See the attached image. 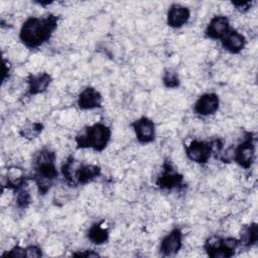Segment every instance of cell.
<instances>
[{"instance_id":"6da1fadb","label":"cell","mask_w":258,"mask_h":258,"mask_svg":"<svg viewBox=\"0 0 258 258\" xmlns=\"http://www.w3.org/2000/svg\"><path fill=\"white\" fill-rule=\"evenodd\" d=\"M57 25V17L49 14L44 17H29L21 26L19 38L29 48H36L47 41Z\"/></svg>"},{"instance_id":"7a4b0ae2","label":"cell","mask_w":258,"mask_h":258,"mask_svg":"<svg viewBox=\"0 0 258 258\" xmlns=\"http://www.w3.org/2000/svg\"><path fill=\"white\" fill-rule=\"evenodd\" d=\"M33 169L31 178L35 180L39 194L45 195L57 177L54 152L47 148L39 150L33 159Z\"/></svg>"},{"instance_id":"3957f363","label":"cell","mask_w":258,"mask_h":258,"mask_svg":"<svg viewBox=\"0 0 258 258\" xmlns=\"http://www.w3.org/2000/svg\"><path fill=\"white\" fill-rule=\"evenodd\" d=\"M111 138V130L102 123L94 124L84 129L77 135L76 142L79 148H92L96 151H102L107 146Z\"/></svg>"},{"instance_id":"277c9868","label":"cell","mask_w":258,"mask_h":258,"mask_svg":"<svg viewBox=\"0 0 258 258\" xmlns=\"http://www.w3.org/2000/svg\"><path fill=\"white\" fill-rule=\"evenodd\" d=\"M239 245V239L212 236L207 239L204 247L210 257L228 258L235 254V251Z\"/></svg>"},{"instance_id":"5b68a950","label":"cell","mask_w":258,"mask_h":258,"mask_svg":"<svg viewBox=\"0 0 258 258\" xmlns=\"http://www.w3.org/2000/svg\"><path fill=\"white\" fill-rule=\"evenodd\" d=\"M234 160L244 168H250L255 160V142L252 133H246L244 140L234 149Z\"/></svg>"},{"instance_id":"8992f818","label":"cell","mask_w":258,"mask_h":258,"mask_svg":"<svg viewBox=\"0 0 258 258\" xmlns=\"http://www.w3.org/2000/svg\"><path fill=\"white\" fill-rule=\"evenodd\" d=\"M185 153L187 157L198 163H206L213 154L212 144L207 141L194 140L185 146Z\"/></svg>"},{"instance_id":"52a82bcc","label":"cell","mask_w":258,"mask_h":258,"mask_svg":"<svg viewBox=\"0 0 258 258\" xmlns=\"http://www.w3.org/2000/svg\"><path fill=\"white\" fill-rule=\"evenodd\" d=\"M182 180L183 176L179 174L177 171H175L169 162H165L163 164L162 173L156 180V184L160 188L172 189L181 186Z\"/></svg>"},{"instance_id":"ba28073f","label":"cell","mask_w":258,"mask_h":258,"mask_svg":"<svg viewBox=\"0 0 258 258\" xmlns=\"http://www.w3.org/2000/svg\"><path fill=\"white\" fill-rule=\"evenodd\" d=\"M131 126L140 143H149L153 141L155 137V125L153 121L146 117H141L134 121Z\"/></svg>"},{"instance_id":"9c48e42d","label":"cell","mask_w":258,"mask_h":258,"mask_svg":"<svg viewBox=\"0 0 258 258\" xmlns=\"http://www.w3.org/2000/svg\"><path fill=\"white\" fill-rule=\"evenodd\" d=\"M182 245V234L177 228L170 231L161 241L160 251L165 256L175 255L181 248Z\"/></svg>"},{"instance_id":"30bf717a","label":"cell","mask_w":258,"mask_h":258,"mask_svg":"<svg viewBox=\"0 0 258 258\" xmlns=\"http://www.w3.org/2000/svg\"><path fill=\"white\" fill-rule=\"evenodd\" d=\"M219 97L214 93H209L201 96L194 105V110L201 116L214 114L219 108Z\"/></svg>"},{"instance_id":"8fae6325","label":"cell","mask_w":258,"mask_h":258,"mask_svg":"<svg viewBox=\"0 0 258 258\" xmlns=\"http://www.w3.org/2000/svg\"><path fill=\"white\" fill-rule=\"evenodd\" d=\"M230 22L226 16H215L211 19L207 26L206 34L213 39H222L226 33L230 30Z\"/></svg>"},{"instance_id":"7c38bea8","label":"cell","mask_w":258,"mask_h":258,"mask_svg":"<svg viewBox=\"0 0 258 258\" xmlns=\"http://www.w3.org/2000/svg\"><path fill=\"white\" fill-rule=\"evenodd\" d=\"M78 105L84 110L100 108L102 106V96L96 89L88 87L81 92L78 99Z\"/></svg>"},{"instance_id":"4fadbf2b","label":"cell","mask_w":258,"mask_h":258,"mask_svg":"<svg viewBox=\"0 0 258 258\" xmlns=\"http://www.w3.org/2000/svg\"><path fill=\"white\" fill-rule=\"evenodd\" d=\"M189 16L190 12L187 7L180 4H172L167 12V24L170 27L178 28L187 22Z\"/></svg>"},{"instance_id":"5bb4252c","label":"cell","mask_w":258,"mask_h":258,"mask_svg":"<svg viewBox=\"0 0 258 258\" xmlns=\"http://www.w3.org/2000/svg\"><path fill=\"white\" fill-rule=\"evenodd\" d=\"M223 47L228 50L231 53H238L240 52L245 44H246V39L244 35L237 30L230 29L226 35L221 39Z\"/></svg>"},{"instance_id":"9a60e30c","label":"cell","mask_w":258,"mask_h":258,"mask_svg":"<svg viewBox=\"0 0 258 258\" xmlns=\"http://www.w3.org/2000/svg\"><path fill=\"white\" fill-rule=\"evenodd\" d=\"M101 173V168L97 165L93 164H80L76 168L75 173V182L85 184L93 179H95L97 176H99Z\"/></svg>"},{"instance_id":"2e32d148","label":"cell","mask_w":258,"mask_h":258,"mask_svg":"<svg viewBox=\"0 0 258 258\" xmlns=\"http://www.w3.org/2000/svg\"><path fill=\"white\" fill-rule=\"evenodd\" d=\"M51 82V78L46 73L29 76L27 79L28 93L30 95H36L44 92Z\"/></svg>"},{"instance_id":"e0dca14e","label":"cell","mask_w":258,"mask_h":258,"mask_svg":"<svg viewBox=\"0 0 258 258\" xmlns=\"http://www.w3.org/2000/svg\"><path fill=\"white\" fill-rule=\"evenodd\" d=\"M27 178L28 177H26L24 175V172L22 171V169L17 168V167H13V168H10L8 170L6 184L9 188L19 190L26 183Z\"/></svg>"},{"instance_id":"ac0fdd59","label":"cell","mask_w":258,"mask_h":258,"mask_svg":"<svg viewBox=\"0 0 258 258\" xmlns=\"http://www.w3.org/2000/svg\"><path fill=\"white\" fill-rule=\"evenodd\" d=\"M88 238L94 244L101 245L108 241L109 232L100 223L93 224L88 231Z\"/></svg>"},{"instance_id":"d6986e66","label":"cell","mask_w":258,"mask_h":258,"mask_svg":"<svg viewBox=\"0 0 258 258\" xmlns=\"http://www.w3.org/2000/svg\"><path fill=\"white\" fill-rule=\"evenodd\" d=\"M258 240V226L256 223H253L249 226H246L241 231V238L239 239L240 244L246 247L254 245Z\"/></svg>"},{"instance_id":"ffe728a7","label":"cell","mask_w":258,"mask_h":258,"mask_svg":"<svg viewBox=\"0 0 258 258\" xmlns=\"http://www.w3.org/2000/svg\"><path fill=\"white\" fill-rule=\"evenodd\" d=\"M162 82L166 88L174 89L177 88L179 85L178 76L174 71L166 70L162 76Z\"/></svg>"},{"instance_id":"44dd1931","label":"cell","mask_w":258,"mask_h":258,"mask_svg":"<svg viewBox=\"0 0 258 258\" xmlns=\"http://www.w3.org/2000/svg\"><path fill=\"white\" fill-rule=\"evenodd\" d=\"M42 130V125L40 123L33 122L31 124H28L24 126L23 129H21V135L24 136L25 138L32 139L35 138Z\"/></svg>"},{"instance_id":"7402d4cb","label":"cell","mask_w":258,"mask_h":258,"mask_svg":"<svg viewBox=\"0 0 258 258\" xmlns=\"http://www.w3.org/2000/svg\"><path fill=\"white\" fill-rule=\"evenodd\" d=\"M31 202V197L29 195V192L23 188L18 190V194L16 196V204L18 206V208L20 209H25L29 206Z\"/></svg>"},{"instance_id":"603a6c76","label":"cell","mask_w":258,"mask_h":258,"mask_svg":"<svg viewBox=\"0 0 258 258\" xmlns=\"http://www.w3.org/2000/svg\"><path fill=\"white\" fill-rule=\"evenodd\" d=\"M3 256H12V257H26L25 248H21L19 246L13 247L10 251L3 254Z\"/></svg>"},{"instance_id":"cb8c5ba5","label":"cell","mask_w":258,"mask_h":258,"mask_svg":"<svg viewBox=\"0 0 258 258\" xmlns=\"http://www.w3.org/2000/svg\"><path fill=\"white\" fill-rule=\"evenodd\" d=\"M25 251H26V257H29V258H31V257L36 258V257L41 256V249L37 246H34V245L26 247Z\"/></svg>"},{"instance_id":"d4e9b609","label":"cell","mask_w":258,"mask_h":258,"mask_svg":"<svg viewBox=\"0 0 258 258\" xmlns=\"http://www.w3.org/2000/svg\"><path fill=\"white\" fill-rule=\"evenodd\" d=\"M232 4L236 7L237 10L241 12H246L251 8L252 2L251 1H235V2H232Z\"/></svg>"},{"instance_id":"484cf974","label":"cell","mask_w":258,"mask_h":258,"mask_svg":"<svg viewBox=\"0 0 258 258\" xmlns=\"http://www.w3.org/2000/svg\"><path fill=\"white\" fill-rule=\"evenodd\" d=\"M73 255H74V256H86V257H94V256H99V254H98V253H96V252H93L92 250H91V251L87 250L86 252H79V253H74Z\"/></svg>"}]
</instances>
